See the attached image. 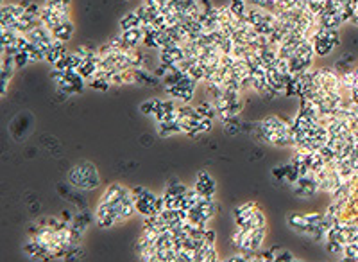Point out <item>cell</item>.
<instances>
[{"mask_svg": "<svg viewBox=\"0 0 358 262\" xmlns=\"http://www.w3.org/2000/svg\"><path fill=\"white\" fill-rule=\"evenodd\" d=\"M287 173H288V165L274 167V169H272V174H274V178H278V180H287Z\"/></svg>", "mask_w": 358, "mask_h": 262, "instance_id": "cell-10", "label": "cell"}, {"mask_svg": "<svg viewBox=\"0 0 358 262\" xmlns=\"http://www.w3.org/2000/svg\"><path fill=\"white\" fill-rule=\"evenodd\" d=\"M68 180H70V183L74 187L81 189V191H92V189H95L99 185V174L95 171V167L92 164H88V162L74 167L70 171Z\"/></svg>", "mask_w": 358, "mask_h": 262, "instance_id": "cell-1", "label": "cell"}, {"mask_svg": "<svg viewBox=\"0 0 358 262\" xmlns=\"http://www.w3.org/2000/svg\"><path fill=\"white\" fill-rule=\"evenodd\" d=\"M52 34L56 40H61V42H68L72 38V34H74V25H72V22L68 20V22H63V24H59L56 29H52Z\"/></svg>", "mask_w": 358, "mask_h": 262, "instance_id": "cell-4", "label": "cell"}, {"mask_svg": "<svg viewBox=\"0 0 358 262\" xmlns=\"http://www.w3.org/2000/svg\"><path fill=\"white\" fill-rule=\"evenodd\" d=\"M63 217H65V221H70L72 219L70 212H68V210H65V212H63Z\"/></svg>", "mask_w": 358, "mask_h": 262, "instance_id": "cell-13", "label": "cell"}, {"mask_svg": "<svg viewBox=\"0 0 358 262\" xmlns=\"http://www.w3.org/2000/svg\"><path fill=\"white\" fill-rule=\"evenodd\" d=\"M204 241H208V243H215V232H212V230H206Z\"/></svg>", "mask_w": 358, "mask_h": 262, "instance_id": "cell-12", "label": "cell"}, {"mask_svg": "<svg viewBox=\"0 0 358 262\" xmlns=\"http://www.w3.org/2000/svg\"><path fill=\"white\" fill-rule=\"evenodd\" d=\"M158 106H159V101H156V99H153V101H147V102H143V104H141V106H140V110H141V114L149 115V114H154V112L158 110Z\"/></svg>", "mask_w": 358, "mask_h": 262, "instance_id": "cell-7", "label": "cell"}, {"mask_svg": "<svg viewBox=\"0 0 358 262\" xmlns=\"http://www.w3.org/2000/svg\"><path fill=\"white\" fill-rule=\"evenodd\" d=\"M143 29L141 27H133V29H127V31H124L122 36H124V42H125V45L129 49L136 47L138 45V42H141L143 40Z\"/></svg>", "mask_w": 358, "mask_h": 262, "instance_id": "cell-3", "label": "cell"}, {"mask_svg": "<svg viewBox=\"0 0 358 262\" xmlns=\"http://www.w3.org/2000/svg\"><path fill=\"white\" fill-rule=\"evenodd\" d=\"M141 25H143V22H141V18L138 16V13L136 11L129 13L127 16H124L122 20H120V29L122 31L133 29V27H141Z\"/></svg>", "mask_w": 358, "mask_h": 262, "instance_id": "cell-5", "label": "cell"}, {"mask_svg": "<svg viewBox=\"0 0 358 262\" xmlns=\"http://www.w3.org/2000/svg\"><path fill=\"white\" fill-rule=\"evenodd\" d=\"M66 54V47H65V42H61V40H56L54 45L48 49L47 52H45V60L50 61L52 65H56L63 56Z\"/></svg>", "mask_w": 358, "mask_h": 262, "instance_id": "cell-2", "label": "cell"}, {"mask_svg": "<svg viewBox=\"0 0 358 262\" xmlns=\"http://www.w3.org/2000/svg\"><path fill=\"white\" fill-rule=\"evenodd\" d=\"M353 61H355V56H353L351 52H346L342 54V58L339 61H337V68H349V65H351Z\"/></svg>", "mask_w": 358, "mask_h": 262, "instance_id": "cell-8", "label": "cell"}, {"mask_svg": "<svg viewBox=\"0 0 358 262\" xmlns=\"http://www.w3.org/2000/svg\"><path fill=\"white\" fill-rule=\"evenodd\" d=\"M29 54H27V50H20V52L15 54V65H16V68H22V66H25L27 63H29Z\"/></svg>", "mask_w": 358, "mask_h": 262, "instance_id": "cell-6", "label": "cell"}, {"mask_svg": "<svg viewBox=\"0 0 358 262\" xmlns=\"http://www.w3.org/2000/svg\"><path fill=\"white\" fill-rule=\"evenodd\" d=\"M276 261H294V255L290 251H280V255L276 257Z\"/></svg>", "mask_w": 358, "mask_h": 262, "instance_id": "cell-11", "label": "cell"}, {"mask_svg": "<svg viewBox=\"0 0 358 262\" xmlns=\"http://www.w3.org/2000/svg\"><path fill=\"white\" fill-rule=\"evenodd\" d=\"M45 6L56 7V9H68L70 0H45Z\"/></svg>", "mask_w": 358, "mask_h": 262, "instance_id": "cell-9", "label": "cell"}]
</instances>
